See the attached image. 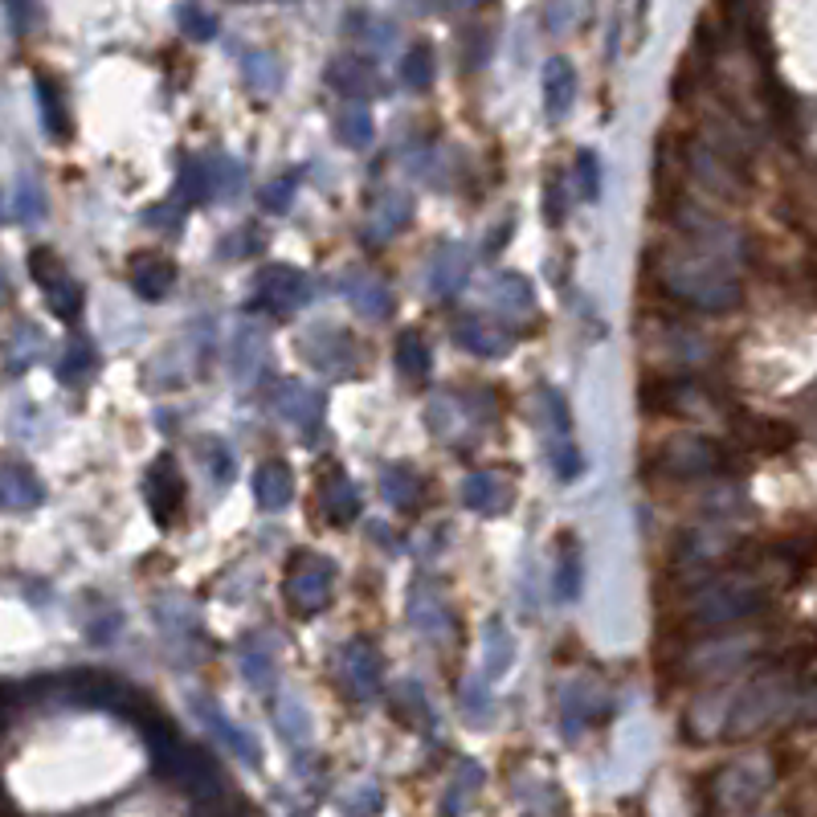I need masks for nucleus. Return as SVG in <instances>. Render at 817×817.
Listing matches in <instances>:
<instances>
[{
    "label": "nucleus",
    "instance_id": "12",
    "mask_svg": "<svg viewBox=\"0 0 817 817\" xmlns=\"http://www.w3.org/2000/svg\"><path fill=\"white\" fill-rule=\"evenodd\" d=\"M454 344L466 347L471 356H487L499 360L511 352V331L499 328L495 319H478V316H462L454 323Z\"/></svg>",
    "mask_w": 817,
    "mask_h": 817
},
{
    "label": "nucleus",
    "instance_id": "29",
    "mask_svg": "<svg viewBox=\"0 0 817 817\" xmlns=\"http://www.w3.org/2000/svg\"><path fill=\"white\" fill-rule=\"evenodd\" d=\"M335 135H340V144L344 147H368L376 135V123H373V111H368V102L364 99H352L335 115Z\"/></svg>",
    "mask_w": 817,
    "mask_h": 817
},
{
    "label": "nucleus",
    "instance_id": "8",
    "mask_svg": "<svg viewBox=\"0 0 817 817\" xmlns=\"http://www.w3.org/2000/svg\"><path fill=\"white\" fill-rule=\"evenodd\" d=\"M271 413L287 421L290 430L311 433L323 421V397L302 380H278L271 388Z\"/></svg>",
    "mask_w": 817,
    "mask_h": 817
},
{
    "label": "nucleus",
    "instance_id": "31",
    "mask_svg": "<svg viewBox=\"0 0 817 817\" xmlns=\"http://www.w3.org/2000/svg\"><path fill=\"white\" fill-rule=\"evenodd\" d=\"M466 413V393H438V397H430V405H426V426H430L438 438H450V433L459 430V421Z\"/></svg>",
    "mask_w": 817,
    "mask_h": 817
},
{
    "label": "nucleus",
    "instance_id": "2",
    "mask_svg": "<svg viewBox=\"0 0 817 817\" xmlns=\"http://www.w3.org/2000/svg\"><path fill=\"white\" fill-rule=\"evenodd\" d=\"M769 588L760 585L757 576H716L707 585L695 588V597L687 605L691 626L699 630H724L736 621H748L769 609Z\"/></svg>",
    "mask_w": 817,
    "mask_h": 817
},
{
    "label": "nucleus",
    "instance_id": "4",
    "mask_svg": "<svg viewBox=\"0 0 817 817\" xmlns=\"http://www.w3.org/2000/svg\"><path fill=\"white\" fill-rule=\"evenodd\" d=\"M283 593H287L290 609L302 617L328 609L331 597H335V564L328 556H316V552H295L287 564Z\"/></svg>",
    "mask_w": 817,
    "mask_h": 817
},
{
    "label": "nucleus",
    "instance_id": "7",
    "mask_svg": "<svg viewBox=\"0 0 817 817\" xmlns=\"http://www.w3.org/2000/svg\"><path fill=\"white\" fill-rule=\"evenodd\" d=\"M144 495H147V507H152V519H156L159 528H173L176 516L185 511V499H188L185 474H180L173 454H159V459L147 466Z\"/></svg>",
    "mask_w": 817,
    "mask_h": 817
},
{
    "label": "nucleus",
    "instance_id": "15",
    "mask_svg": "<svg viewBox=\"0 0 817 817\" xmlns=\"http://www.w3.org/2000/svg\"><path fill=\"white\" fill-rule=\"evenodd\" d=\"M781 699H785V678H781V674L757 678V683L744 691V699H740V716H736V728H731V731L760 728V724H764V719H769L776 707H781Z\"/></svg>",
    "mask_w": 817,
    "mask_h": 817
},
{
    "label": "nucleus",
    "instance_id": "37",
    "mask_svg": "<svg viewBox=\"0 0 817 817\" xmlns=\"http://www.w3.org/2000/svg\"><path fill=\"white\" fill-rule=\"evenodd\" d=\"M242 70H245V82L258 90V95H274V90H278V78H283L278 62H274L271 54H262V49H250V54H245Z\"/></svg>",
    "mask_w": 817,
    "mask_h": 817
},
{
    "label": "nucleus",
    "instance_id": "9",
    "mask_svg": "<svg viewBox=\"0 0 817 817\" xmlns=\"http://www.w3.org/2000/svg\"><path fill=\"white\" fill-rule=\"evenodd\" d=\"M687 168L703 188H711V192H719V197H731V201L744 197V180H740L736 159H728L711 144H691L687 147Z\"/></svg>",
    "mask_w": 817,
    "mask_h": 817
},
{
    "label": "nucleus",
    "instance_id": "38",
    "mask_svg": "<svg viewBox=\"0 0 817 817\" xmlns=\"http://www.w3.org/2000/svg\"><path fill=\"white\" fill-rule=\"evenodd\" d=\"M176 21H180L185 37H192V42H213L217 37V16L209 13V9H201L197 0L180 4V9H176Z\"/></svg>",
    "mask_w": 817,
    "mask_h": 817
},
{
    "label": "nucleus",
    "instance_id": "39",
    "mask_svg": "<svg viewBox=\"0 0 817 817\" xmlns=\"http://www.w3.org/2000/svg\"><path fill=\"white\" fill-rule=\"evenodd\" d=\"M295 188H299V176H278L266 188H258V205L266 213H287L295 205Z\"/></svg>",
    "mask_w": 817,
    "mask_h": 817
},
{
    "label": "nucleus",
    "instance_id": "49",
    "mask_svg": "<svg viewBox=\"0 0 817 817\" xmlns=\"http://www.w3.org/2000/svg\"><path fill=\"white\" fill-rule=\"evenodd\" d=\"M511 230H516V221H511V217H507V221H503L499 230L490 233V242H487V254H490V250H499V245L507 242V238H511Z\"/></svg>",
    "mask_w": 817,
    "mask_h": 817
},
{
    "label": "nucleus",
    "instance_id": "44",
    "mask_svg": "<svg viewBox=\"0 0 817 817\" xmlns=\"http://www.w3.org/2000/svg\"><path fill=\"white\" fill-rule=\"evenodd\" d=\"M576 185L585 192V201L601 197V159H597V152H581L576 156Z\"/></svg>",
    "mask_w": 817,
    "mask_h": 817
},
{
    "label": "nucleus",
    "instance_id": "26",
    "mask_svg": "<svg viewBox=\"0 0 817 817\" xmlns=\"http://www.w3.org/2000/svg\"><path fill=\"white\" fill-rule=\"evenodd\" d=\"M176 201L205 205L213 201V176H209V156H185L176 168Z\"/></svg>",
    "mask_w": 817,
    "mask_h": 817
},
{
    "label": "nucleus",
    "instance_id": "17",
    "mask_svg": "<svg viewBox=\"0 0 817 817\" xmlns=\"http://www.w3.org/2000/svg\"><path fill=\"white\" fill-rule=\"evenodd\" d=\"M409 621H413L421 633L430 638H442L450 630V605H445L442 588L430 585V581H417L409 588Z\"/></svg>",
    "mask_w": 817,
    "mask_h": 817
},
{
    "label": "nucleus",
    "instance_id": "14",
    "mask_svg": "<svg viewBox=\"0 0 817 817\" xmlns=\"http://www.w3.org/2000/svg\"><path fill=\"white\" fill-rule=\"evenodd\" d=\"M344 299L352 302V311L364 319H385L393 311V295L388 283L373 271H352L344 278Z\"/></svg>",
    "mask_w": 817,
    "mask_h": 817
},
{
    "label": "nucleus",
    "instance_id": "33",
    "mask_svg": "<svg viewBox=\"0 0 817 817\" xmlns=\"http://www.w3.org/2000/svg\"><path fill=\"white\" fill-rule=\"evenodd\" d=\"M209 176H213V197H221L225 205L242 197L245 173H242V164H238L233 156H225V152H213V156H209Z\"/></svg>",
    "mask_w": 817,
    "mask_h": 817
},
{
    "label": "nucleus",
    "instance_id": "10",
    "mask_svg": "<svg viewBox=\"0 0 817 817\" xmlns=\"http://www.w3.org/2000/svg\"><path fill=\"white\" fill-rule=\"evenodd\" d=\"M409 217H413V197L405 188H380L368 205L364 233H368V242H388L409 225Z\"/></svg>",
    "mask_w": 817,
    "mask_h": 817
},
{
    "label": "nucleus",
    "instance_id": "24",
    "mask_svg": "<svg viewBox=\"0 0 817 817\" xmlns=\"http://www.w3.org/2000/svg\"><path fill=\"white\" fill-rule=\"evenodd\" d=\"M295 495V478H290V466L287 462H262L254 471V499L258 507L266 511H283Z\"/></svg>",
    "mask_w": 817,
    "mask_h": 817
},
{
    "label": "nucleus",
    "instance_id": "1",
    "mask_svg": "<svg viewBox=\"0 0 817 817\" xmlns=\"http://www.w3.org/2000/svg\"><path fill=\"white\" fill-rule=\"evenodd\" d=\"M650 274L671 299L687 302L695 311H731L740 302V278L711 250L687 245V250H666V254H650Z\"/></svg>",
    "mask_w": 817,
    "mask_h": 817
},
{
    "label": "nucleus",
    "instance_id": "41",
    "mask_svg": "<svg viewBox=\"0 0 817 817\" xmlns=\"http://www.w3.org/2000/svg\"><path fill=\"white\" fill-rule=\"evenodd\" d=\"M511 662V633L503 621H487V671L503 674Z\"/></svg>",
    "mask_w": 817,
    "mask_h": 817
},
{
    "label": "nucleus",
    "instance_id": "48",
    "mask_svg": "<svg viewBox=\"0 0 817 817\" xmlns=\"http://www.w3.org/2000/svg\"><path fill=\"white\" fill-rule=\"evenodd\" d=\"M573 9H581V0H552V9H548V30L552 33H564L568 25H573Z\"/></svg>",
    "mask_w": 817,
    "mask_h": 817
},
{
    "label": "nucleus",
    "instance_id": "18",
    "mask_svg": "<svg viewBox=\"0 0 817 817\" xmlns=\"http://www.w3.org/2000/svg\"><path fill=\"white\" fill-rule=\"evenodd\" d=\"M42 499H45V487L30 466H21V462L0 466V507H4V511H30V507H37Z\"/></svg>",
    "mask_w": 817,
    "mask_h": 817
},
{
    "label": "nucleus",
    "instance_id": "45",
    "mask_svg": "<svg viewBox=\"0 0 817 817\" xmlns=\"http://www.w3.org/2000/svg\"><path fill=\"white\" fill-rule=\"evenodd\" d=\"M42 213H45V197H42V188L33 185H21L16 188V217L25 221V225H33V221H42Z\"/></svg>",
    "mask_w": 817,
    "mask_h": 817
},
{
    "label": "nucleus",
    "instance_id": "43",
    "mask_svg": "<svg viewBox=\"0 0 817 817\" xmlns=\"http://www.w3.org/2000/svg\"><path fill=\"white\" fill-rule=\"evenodd\" d=\"M205 459H209V474H213V483H230L233 471H238V459H233L230 442H221V438H205Z\"/></svg>",
    "mask_w": 817,
    "mask_h": 817
},
{
    "label": "nucleus",
    "instance_id": "34",
    "mask_svg": "<svg viewBox=\"0 0 817 817\" xmlns=\"http://www.w3.org/2000/svg\"><path fill=\"white\" fill-rule=\"evenodd\" d=\"M433 78H438V58H433V49L426 42H417L409 54H405L401 62V82L409 90H430Z\"/></svg>",
    "mask_w": 817,
    "mask_h": 817
},
{
    "label": "nucleus",
    "instance_id": "27",
    "mask_svg": "<svg viewBox=\"0 0 817 817\" xmlns=\"http://www.w3.org/2000/svg\"><path fill=\"white\" fill-rule=\"evenodd\" d=\"M380 495H385L388 507L409 511L417 503V495H421V474L409 462H388L385 471H380Z\"/></svg>",
    "mask_w": 817,
    "mask_h": 817
},
{
    "label": "nucleus",
    "instance_id": "40",
    "mask_svg": "<svg viewBox=\"0 0 817 817\" xmlns=\"http://www.w3.org/2000/svg\"><path fill=\"white\" fill-rule=\"evenodd\" d=\"M30 274H33V283H37V287L45 290V287H54L58 278H66L70 271L62 266V258L54 254V250H45V245H37V250L30 254Z\"/></svg>",
    "mask_w": 817,
    "mask_h": 817
},
{
    "label": "nucleus",
    "instance_id": "28",
    "mask_svg": "<svg viewBox=\"0 0 817 817\" xmlns=\"http://www.w3.org/2000/svg\"><path fill=\"white\" fill-rule=\"evenodd\" d=\"M262 364H266V335H262L254 323H245V328L238 331V340H233V376H238L242 385H250V380L262 373Z\"/></svg>",
    "mask_w": 817,
    "mask_h": 817
},
{
    "label": "nucleus",
    "instance_id": "35",
    "mask_svg": "<svg viewBox=\"0 0 817 817\" xmlns=\"http://www.w3.org/2000/svg\"><path fill=\"white\" fill-rule=\"evenodd\" d=\"M37 102H42V119H45V131L54 140H66L70 135V115H66V102H62V90L49 82V78H37Z\"/></svg>",
    "mask_w": 817,
    "mask_h": 817
},
{
    "label": "nucleus",
    "instance_id": "42",
    "mask_svg": "<svg viewBox=\"0 0 817 817\" xmlns=\"http://www.w3.org/2000/svg\"><path fill=\"white\" fill-rule=\"evenodd\" d=\"M568 217V188H564V176L552 173L544 180V221L548 225H564Z\"/></svg>",
    "mask_w": 817,
    "mask_h": 817
},
{
    "label": "nucleus",
    "instance_id": "19",
    "mask_svg": "<svg viewBox=\"0 0 817 817\" xmlns=\"http://www.w3.org/2000/svg\"><path fill=\"white\" fill-rule=\"evenodd\" d=\"M128 278L144 299H164L176 287V262L164 258V254H135L128 266Z\"/></svg>",
    "mask_w": 817,
    "mask_h": 817
},
{
    "label": "nucleus",
    "instance_id": "22",
    "mask_svg": "<svg viewBox=\"0 0 817 817\" xmlns=\"http://www.w3.org/2000/svg\"><path fill=\"white\" fill-rule=\"evenodd\" d=\"M328 87L347 99H368V95H380V78L364 58H335L328 66Z\"/></svg>",
    "mask_w": 817,
    "mask_h": 817
},
{
    "label": "nucleus",
    "instance_id": "25",
    "mask_svg": "<svg viewBox=\"0 0 817 817\" xmlns=\"http://www.w3.org/2000/svg\"><path fill=\"white\" fill-rule=\"evenodd\" d=\"M581 581H585L581 544H576V536H560L556 573H552V588H556L560 601H576V597H581Z\"/></svg>",
    "mask_w": 817,
    "mask_h": 817
},
{
    "label": "nucleus",
    "instance_id": "32",
    "mask_svg": "<svg viewBox=\"0 0 817 817\" xmlns=\"http://www.w3.org/2000/svg\"><path fill=\"white\" fill-rule=\"evenodd\" d=\"M95 364H99V356H95V344H90V340H82V335H74L70 344H66V352H62V360H58V376L66 380V385H82V380L95 373Z\"/></svg>",
    "mask_w": 817,
    "mask_h": 817
},
{
    "label": "nucleus",
    "instance_id": "11",
    "mask_svg": "<svg viewBox=\"0 0 817 817\" xmlns=\"http://www.w3.org/2000/svg\"><path fill=\"white\" fill-rule=\"evenodd\" d=\"M462 503L478 516H503L516 503V487L503 471H474L462 483Z\"/></svg>",
    "mask_w": 817,
    "mask_h": 817
},
{
    "label": "nucleus",
    "instance_id": "5",
    "mask_svg": "<svg viewBox=\"0 0 817 817\" xmlns=\"http://www.w3.org/2000/svg\"><path fill=\"white\" fill-rule=\"evenodd\" d=\"M299 352L319 376H331V380H344V376L360 373V344L356 335L344 328H331V323L307 328L299 335Z\"/></svg>",
    "mask_w": 817,
    "mask_h": 817
},
{
    "label": "nucleus",
    "instance_id": "16",
    "mask_svg": "<svg viewBox=\"0 0 817 817\" xmlns=\"http://www.w3.org/2000/svg\"><path fill=\"white\" fill-rule=\"evenodd\" d=\"M319 511H323L331 523H340V528L360 516V487L344 471H328L319 478Z\"/></svg>",
    "mask_w": 817,
    "mask_h": 817
},
{
    "label": "nucleus",
    "instance_id": "3",
    "mask_svg": "<svg viewBox=\"0 0 817 817\" xmlns=\"http://www.w3.org/2000/svg\"><path fill=\"white\" fill-rule=\"evenodd\" d=\"M645 471L666 478V483H699V478H716V474L728 471V450L711 438H699V433H683V438H671L662 442Z\"/></svg>",
    "mask_w": 817,
    "mask_h": 817
},
{
    "label": "nucleus",
    "instance_id": "13",
    "mask_svg": "<svg viewBox=\"0 0 817 817\" xmlns=\"http://www.w3.org/2000/svg\"><path fill=\"white\" fill-rule=\"evenodd\" d=\"M340 666H344V683H347V691H352L356 699H373L376 691H380V683H385L380 654H376L368 642H347Z\"/></svg>",
    "mask_w": 817,
    "mask_h": 817
},
{
    "label": "nucleus",
    "instance_id": "21",
    "mask_svg": "<svg viewBox=\"0 0 817 817\" xmlns=\"http://www.w3.org/2000/svg\"><path fill=\"white\" fill-rule=\"evenodd\" d=\"M487 302L495 307V311H503V316H531L536 311V290H531V283L523 278V274L507 271V274H495L487 287Z\"/></svg>",
    "mask_w": 817,
    "mask_h": 817
},
{
    "label": "nucleus",
    "instance_id": "6",
    "mask_svg": "<svg viewBox=\"0 0 817 817\" xmlns=\"http://www.w3.org/2000/svg\"><path fill=\"white\" fill-rule=\"evenodd\" d=\"M311 299V278L295 266H283V262H271L254 274V299H250V311H266V316H290L299 311L302 302Z\"/></svg>",
    "mask_w": 817,
    "mask_h": 817
},
{
    "label": "nucleus",
    "instance_id": "47",
    "mask_svg": "<svg viewBox=\"0 0 817 817\" xmlns=\"http://www.w3.org/2000/svg\"><path fill=\"white\" fill-rule=\"evenodd\" d=\"M242 671L250 674V683L266 687V683L274 678V662H271V654H266L262 645H254V650H242Z\"/></svg>",
    "mask_w": 817,
    "mask_h": 817
},
{
    "label": "nucleus",
    "instance_id": "50",
    "mask_svg": "<svg viewBox=\"0 0 817 817\" xmlns=\"http://www.w3.org/2000/svg\"><path fill=\"white\" fill-rule=\"evenodd\" d=\"M450 4H454V9H462V4H471V0H450Z\"/></svg>",
    "mask_w": 817,
    "mask_h": 817
},
{
    "label": "nucleus",
    "instance_id": "36",
    "mask_svg": "<svg viewBox=\"0 0 817 817\" xmlns=\"http://www.w3.org/2000/svg\"><path fill=\"white\" fill-rule=\"evenodd\" d=\"M45 302H49V311H54L58 319L74 323V319L82 316V307H87V295H82V287L66 274V278H58L54 287H45Z\"/></svg>",
    "mask_w": 817,
    "mask_h": 817
},
{
    "label": "nucleus",
    "instance_id": "46",
    "mask_svg": "<svg viewBox=\"0 0 817 817\" xmlns=\"http://www.w3.org/2000/svg\"><path fill=\"white\" fill-rule=\"evenodd\" d=\"M552 471H556L564 483H573L576 474L585 471V459H581V450H576L573 442H560L556 450H552Z\"/></svg>",
    "mask_w": 817,
    "mask_h": 817
},
{
    "label": "nucleus",
    "instance_id": "30",
    "mask_svg": "<svg viewBox=\"0 0 817 817\" xmlns=\"http://www.w3.org/2000/svg\"><path fill=\"white\" fill-rule=\"evenodd\" d=\"M397 368H401L405 380H426V376H430L433 352L417 331H401V335H397Z\"/></svg>",
    "mask_w": 817,
    "mask_h": 817
},
{
    "label": "nucleus",
    "instance_id": "23",
    "mask_svg": "<svg viewBox=\"0 0 817 817\" xmlns=\"http://www.w3.org/2000/svg\"><path fill=\"white\" fill-rule=\"evenodd\" d=\"M576 99V70L568 58L544 62V111L548 119H564Z\"/></svg>",
    "mask_w": 817,
    "mask_h": 817
},
{
    "label": "nucleus",
    "instance_id": "20",
    "mask_svg": "<svg viewBox=\"0 0 817 817\" xmlns=\"http://www.w3.org/2000/svg\"><path fill=\"white\" fill-rule=\"evenodd\" d=\"M466 278H471V254H466V245H442V250L433 254V266H430L433 295L454 299V295L466 287Z\"/></svg>",
    "mask_w": 817,
    "mask_h": 817
}]
</instances>
